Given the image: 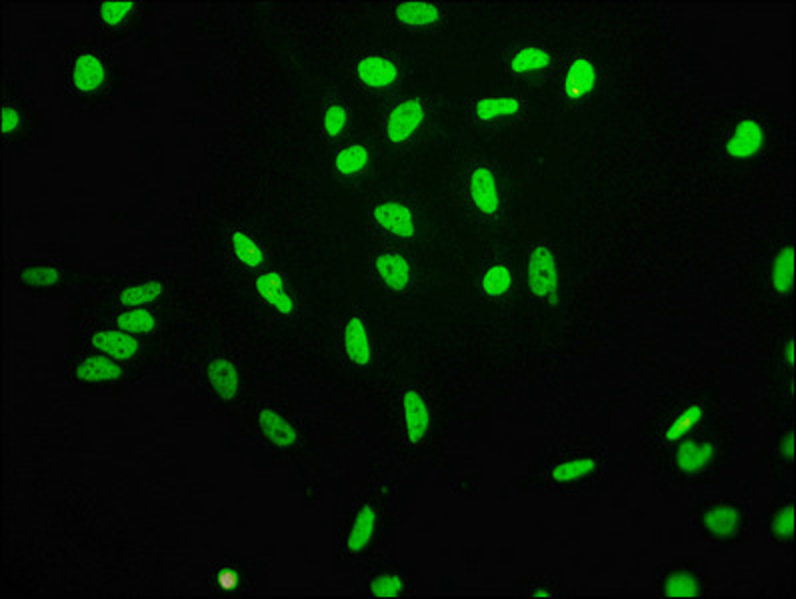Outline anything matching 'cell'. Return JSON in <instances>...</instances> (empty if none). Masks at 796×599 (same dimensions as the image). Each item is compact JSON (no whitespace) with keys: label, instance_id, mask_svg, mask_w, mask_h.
<instances>
[{"label":"cell","instance_id":"1","mask_svg":"<svg viewBox=\"0 0 796 599\" xmlns=\"http://www.w3.org/2000/svg\"><path fill=\"white\" fill-rule=\"evenodd\" d=\"M526 284L534 300L558 306L563 300V278L555 250L549 242H536L526 258Z\"/></svg>","mask_w":796,"mask_h":599},{"label":"cell","instance_id":"2","mask_svg":"<svg viewBox=\"0 0 796 599\" xmlns=\"http://www.w3.org/2000/svg\"><path fill=\"white\" fill-rule=\"evenodd\" d=\"M468 200L473 208L484 218H497L502 208V190L497 174L489 166H474L466 180Z\"/></svg>","mask_w":796,"mask_h":599},{"label":"cell","instance_id":"3","mask_svg":"<svg viewBox=\"0 0 796 599\" xmlns=\"http://www.w3.org/2000/svg\"><path fill=\"white\" fill-rule=\"evenodd\" d=\"M426 118V106L418 98H405L392 106L384 121V137L392 145H405L413 140L416 132L423 129Z\"/></svg>","mask_w":796,"mask_h":599},{"label":"cell","instance_id":"4","mask_svg":"<svg viewBox=\"0 0 796 599\" xmlns=\"http://www.w3.org/2000/svg\"><path fill=\"white\" fill-rule=\"evenodd\" d=\"M379 524H381L379 508L373 503L363 505V508L355 513V518L347 529V536L342 539V555H345V558H356V555L364 553L368 547L374 544Z\"/></svg>","mask_w":796,"mask_h":599},{"label":"cell","instance_id":"5","mask_svg":"<svg viewBox=\"0 0 796 599\" xmlns=\"http://www.w3.org/2000/svg\"><path fill=\"white\" fill-rule=\"evenodd\" d=\"M400 420L406 442L410 445H421L426 440V436H429L432 426L431 406L426 403L421 394L408 390L402 394L400 398Z\"/></svg>","mask_w":796,"mask_h":599},{"label":"cell","instance_id":"6","mask_svg":"<svg viewBox=\"0 0 796 599\" xmlns=\"http://www.w3.org/2000/svg\"><path fill=\"white\" fill-rule=\"evenodd\" d=\"M342 352L347 360L356 368H366L374 360V340L363 314L350 316L342 328Z\"/></svg>","mask_w":796,"mask_h":599},{"label":"cell","instance_id":"7","mask_svg":"<svg viewBox=\"0 0 796 599\" xmlns=\"http://www.w3.org/2000/svg\"><path fill=\"white\" fill-rule=\"evenodd\" d=\"M371 214L374 224L389 236L406 240L416 234V214L413 212V208L402 204V202H379V204H374Z\"/></svg>","mask_w":796,"mask_h":599},{"label":"cell","instance_id":"8","mask_svg":"<svg viewBox=\"0 0 796 599\" xmlns=\"http://www.w3.org/2000/svg\"><path fill=\"white\" fill-rule=\"evenodd\" d=\"M90 345L98 354H105L116 362H130L142 350L137 336L124 330H96L90 336Z\"/></svg>","mask_w":796,"mask_h":599},{"label":"cell","instance_id":"9","mask_svg":"<svg viewBox=\"0 0 796 599\" xmlns=\"http://www.w3.org/2000/svg\"><path fill=\"white\" fill-rule=\"evenodd\" d=\"M356 80L366 88H389L398 80V66L395 61L382 56V54H371L360 58L356 62Z\"/></svg>","mask_w":796,"mask_h":599},{"label":"cell","instance_id":"10","mask_svg":"<svg viewBox=\"0 0 796 599\" xmlns=\"http://www.w3.org/2000/svg\"><path fill=\"white\" fill-rule=\"evenodd\" d=\"M255 290L258 294V298H261L266 306H271V310H274L276 314L289 316L295 312V298H292V294L289 292L287 280H284L282 274L266 270V272L256 278Z\"/></svg>","mask_w":796,"mask_h":599},{"label":"cell","instance_id":"11","mask_svg":"<svg viewBox=\"0 0 796 599\" xmlns=\"http://www.w3.org/2000/svg\"><path fill=\"white\" fill-rule=\"evenodd\" d=\"M374 272L379 280L392 292H405L413 284V266L400 252H382L374 260Z\"/></svg>","mask_w":796,"mask_h":599},{"label":"cell","instance_id":"12","mask_svg":"<svg viewBox=\"0 0 796 599\" xmlns=\"http://www.w3.org/2000/svg\"><path fill=\"white\" fill-rule=\"evenodd\" d=\"M71 82L80 95H95L106 82V66L103 58L92 53L79 54L77 61L72 62Z\"/></svg>","mask_w":796,"mask_h":599},{"label":"cell","instance_id":"13","mask_svg":"<svg viewBox=\"0 0 796 599\" xmlns=\"http://www.w3.org/2000/svg\"><path fill=\"white\" fill-rule=\"evenodd\" d=\"M72 372L74 378L85 384H114L127 374L119 362L105 356V354L79 360L77 364L72 366Z\"/></svg>","mask_w":796,"mask_h":599},{"label":"cell","instance_id":"14","mask_svg":"<svg viewBox=\"0 0 796 599\" xmlns=\"http://www.w3.org/2000/svg\"><path fill=\"white\" fill-rule=\"evenodd\" d=\"M206 384L222 402H234L240 394V374L229 358H214L206 366Z\"/></svg>","mask_w":796,"mask_h":599},{"label":"cell","instance_id":"15","mask_svg":"<svg viewBox=\"0 0 796 599\" xmlns=\"http://www.w3.org/2000/svg\"><path fill=\"white\" fill-rule=\"evenodd\" d=\"M762 146H765L762 126L752 118H744L736 124L733 137L726 142V154L734 160H749L757 156Z\"/></svg>","mask_w":796,"mask_h":599},{"label":"cell","instance_id":"16","mask_svg":"<svg viewBox=\"0 0 796 599\" xmlns=\"http://www.w3.org/2000/svg\"><path fill=\"white\" fill-rule=\"evenodd\" d=\"M258 428H261L264 440L274 448L290 450L298 444V429L281 412L263 410L258 413Z\"/></svg>","mask_w":796,"mask_h":599},{"label":"cell","instance_id":"17","mask_svg":"<svg viewBox=\"0 0 796 599\" xmlns=\"http://www.w3.org/2000/svg\"><path fill=\"white\" fill-rule=\"evenodd\" d=\"M742 526L741 510L736 505H715L702 516V528L718 539H731Z\"/></svg>","mask_w":796,"mask_h":599},{"label":"cell","instance_id":"18","mask_svg":"<svg viewBox=\"0 0 796 599\" xmlns=\"http://www.w3.org/2000/svg\"><path fill=\"white\" fill-rule=\"evenodd\" d=\"M440 6L434 3H400L395 6L397 22L410 29L434 27L440 21Z\"/></svg>","mask_w":796,"mask_h":599},{"label":"cell","instance_id":"19","mask_svg":"<svg viewBox=\"0 0 796 599\" xmlns=\"http://www.w3.org/2000/svg\"><path fill=\"white\" fill-rule=\"evenodd\" d=\"M515 286L513 268L507 262H497L484 270L481 276V290L490 300L507 298Z\"/></svg>","mask_w":796,"mask_h":599},{"label":"cell","instance_id":"20","mask_svg":"<svg viewBox=\"0 0 796 599\" xmlns=\"http://www.w3.org/2000/svg\"><path fill=\"white\" fill-rule=\"evenodd\" d=\"M715 460V445L686 442L676 452V466L684 474H699L707 470L708 463Z\"/></svg>","mask_w":796,"mask_h":599},{"label":"cell","instance_id":"21","mask_svg":"<svg viewBox=\"0 0 796 599\" xmlns=\"http://www.w3.org/2000/svg\"><path fill=\"white\" fill-rule=\"evenodd\" d=\"M371 166V150L363 145H348L334 154V168L340 176L355 179Z\"/></svg>","mask_w":796,"mask_h":599},{"label":"cell","instance_id":"22","mask_svg":"<svg viewBox=\"0 0 796 599\" xmlns=\"http://www.w3.org/2000/svg\"><path fill=\"white\" fill-rule=\"evenodd\" d=\"M230 252L237 258V262L248 270H258L264 266V250L247 232L234 230L230 234Z\"/></svg>","mask_w":796,"mask_h":599},{"label":"cell","instance_id":"23","mask_svg":"<svg viewBox=\"0 0 796 599\" xmlns=\"http://www.w3.org/2000/svg\"><path fill=\"white\" fill-rule=\"evenodd\" d=\"M521 100L513 96H487L476 103L474 114L481 122H494L521 112Z\"/></svg>","mask_w":796,"mask_h":599},{"label":"cell","instance_id":"24","mask_svg":"<svg viewBox=\"0 0 796 599\" xmlns=\"http://www.w3.org/2000/svg\"><path fill=\"white\" fill-rule=\"evenodd\" d=\"M164 294V284L161 280H148L137 286H129L119 294V302L122 308H147L156 300H161Z\"/></svg>","mask_w":796,"mask_h":599},{"label":"cell","instance_id":"25","mask_svg":"<svg viewBox=\"0 0 796 599\" xmlns=\"http://www.w3.org/2000/svg\"><path fill=\"white\" fill-rule=\"evenodd\" d=\"M116 326L132 336H148L156 330L158 316L147 308H129L116 316Z\"/></svg>","mask_w":796,"mask_h":599},{"label":"cell","instance_id":"26","mask_svg":"<svg viewBox=\"0 0 796 599\" xmlns=\"http://www.w3.org/2000/svg\"><path fill=\"white\" fill-rule=\"evenodd\" d=\"M773 286L781 296H791L794 290V246L789 244L778 252L773 264Z\"/></svg>","mask_w":796,"mask_h":599},{"label":"cell","instance_id":"27","mask_svg":"<svg viewBox=\"0 0 796 599\" xmlns=\"http://www.w3.org/2000/svg\"><path fill=\"white\" fill-rule=\"evenodd\" d=\"M594 470H597V462L592 458H573L558 463V466L550 471V476L557 484H574L592 476Z\"/></svg>","mask_w":796,"mask_h":599},{"label":"cell","instance_id":"28","mask_svg":"<svg viewBox=\"0 0 796 599\" xmlns=\"http://www.w3.org/2000/svg\"><path fill=\"white\" fill-rule=\"evenodd\" d=\"M700 584L697 576L691 571L676 570L668 573L663 581V595L665 597H697L700 595Z\"/></svg>","mask_w":796,"mask_h":599},{"label":"cell","instance_id":"29","mask_svg":"<svg viewBox=\"0 0 796 599\" xmlns=\"http://www.w3.org/2000/svg\"><path fill=\"white\" fill-rule=\"evenodd\" d=\"M549 64H550V54L547 50H542L539 46H526L518 50L513 56V61H510V71L516 74H526L547 69Z\"/></svg>","mask_w":796,"mask_h":599},{"label":"cell","instance_id":"30","mask_svg":"<svg viewBox=\"0 0 796 599\" xmlns=\"http://www.w3.org/2000/svg\"><path fill=\"white\" fill-rule=\"evenodd\" d=\"M61 278L63 274L56 268L45 264L24 266L19 272V282L22 286H30V288H53L61 282Z\"/></svg>","mask_w":796,"mask_h":599},{"label":"cell","instance_id":"31","mask_svg":"<svg viewBox=\"0 0 796 599\" xmlns=\"http://www.w3.org/2000/svg\"><path fill=\"white\" fill-rule=\"evenodd\" d=\"M134 11H137V3H119V0H114V3L98 4L96 16H98L100 27L116 29V27H122V24H127L130 21V16L134 14Z\"/></svg>","mask_w":796,"mask_h":599},{"label":"cell","instance_id":"32","mask_svg":"<svg viewBox=\"0 0 796 599\" xmlns=\"http://www.w3.org/2000/svg\"><path fill=\"white\" fill-rule=\"evenodd\" d=\"M568 82H571V95H582L584 90L592 88L597 84V71L594 64L586 58H576L568 71Z\"/></svg>","mask_w":796,"mask_h":599},{"label":"cell","instance_id":"33","mask_svg":"<svg viewBox=\"0 0 796 599\" xmlns=\"http://www.w3.org/2000/svg\"><path fill=\"white\" fill-rule=\"evenodd\" d=\"M348 122H350V112L347 106H342L339 103L326 106V111L323 114V130L326 137L339 138L340 134L348 129Z\"/></svg>","mask_w":796,"mask_h":599},{"label":"cell","instance_id":"34","mask_svg":"<svg viewBox=\"0 0 796 599\" xmlns=\"http://www.w3.org/2000/svg\"><path fill=\"white\" fill-rule=\"evenodd\" d=\"M770 536L776 542H791L794 537V505L792 502L783 505L781 510L775 512L773 520H770Z\"/></svg>","mask_w":796,"mask_h":599},{"label":"cell","instance_id":"35","mask_svg":"<svg viewBox=\"0 0 796 599\" xmlns=\"http://www.w3.org/2000/svg\"><path fill=\"white\" fill-rule=\"evenodd\" d=\"M405 594V584L397 573H381L371 584L373 597H400Z\"/></svg>","mask_w":796,"mask_h":599},{"label":"cell","instance_id":"36","mask_svg":"<svg viewBox=\"0 0 796 599\" xmlns=\"http://www.w3.org/2000/svg\"><path fill=\"white\" fill-rule=\"evenodd\" d=\"M0 124H3V137L4 138L13 137V134L19 132L21 126H22V116H21L19 108L13 106V104H4L3 112H0Z\"/></svg>","mask_w":796,"mask_h":599},{"label":"cell","instance_id":"37","mask_svg":"<svg viewBox=\"0 0 796 599\" xmlns=\"http://www.w3.org/2000/svg\"><path fill=\"white\" fill-rule=\"evenodd\" d=\"M792 448H794V434L789 432L783 437V453H784V458L789 460V462H792V458H794Z\"/></svg>","mask_w":796,"mask_h":599},{"label":"cell","instance_id":"38","mask_svg":"<svg viewBox=\"0 0 796 599\" xmlns=\"http://www.w3.org/2000/svg\"><path fill=\"white\" fill-rule=\"evenodd\" d=\"M784 354H786V362H789V364H794V342H792V337L789 340V344H786Z\"/></svg>","mask_w":796,"mask_h":599}]
</instances>
